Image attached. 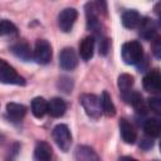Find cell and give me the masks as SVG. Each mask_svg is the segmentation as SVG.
I'll return each mask as SVG.
<instances>
[{
    "instance_id": "obj_1",
    "label": "cell",
    "mask_w": 161,
    "mask_h": 161,
    "mask_svg": "<svg viewBox=\"0 0 161 161\" xmlns=\"http://www.w3.org/2000/svg\"><path fill=\"white\" fill-rule=\"evenodd\" d=\"M121 55L126 64L128 65L138 64L143 58V49H142L141 43L137 40L125 43L121 49Z\"/></svg>"
},
{
    "instance_id": "obj_2",
    "label": "cell",
    "mask_w": 161,
    "mask_h": 161,
    "mask_svg": "<svg viewBox=\"0 0 161 161\" xmlns=\"http://www.w3.org/2000/svg\"><path fill=\"white\" fill-rule=\"evenodd\" d=\"M0 82L4 84L25 86V78L16 73V70L5 60H0Z\"/></svg>"
},
{
    "instance_id": "obj_3",
    "label": "cell",
    "mask_w": 161,
    "mask_h": 161,
    "mask_svg": "<svg viewBox=\"0 0 161 161\" xmlns=\"http://www.w3.org/2000/svg\"><path fill=\"white\" fill-rule=\"evenodd\" d=\"M79 102L82 107L84 108L86 113L91 118H98L102 113V107H101V98H98L96 94L92 93H84L79 97Z\"/></svg>"
},
{
    "instance_id": "obj_4",
    "label": "cell",
    "mask_w": 161,
    "mask_h": 161,
    "mask_svg": "<svg viewBox=\"0 0 161 161\" xmlns=\"http://www.w3.org/2000/svg\"><path fill=\"white\" fill-rule=\"evenodd\" d=\"M53 140L57 143V146L63 151H69L72 146V135L67 125L59 123L53 128Z\"/></svg>"
},
{
    "instance_id": "obj_5",
    "label": "cell",
    "mask_w": 161,
    "mask_h": 161,
    "mask_svg": "<svg viewBox=\"0 0 161 161\" xmlns=\"http://www.w3.org/2000/svg\"><path fill=\"white\" fill-rule=\"evenodd\" d=\"M34 59L39 64H47L52 59V45L45 39H38L33 50Z\"/></svg>"
},
{
    "instance_id": "obj_6",
    "label": "cell",
    "mask_w": 161,
    "mask_h": 161,
    "mask_svg": "<svg viewBox=\"0 0 161 161\" xmlns=\"http://www.w3.org/2000/svg\"><path fill=\"white\" fill-rule=\"evenodd\" d=\"M78 18V13L74 8H67L62 10L58 15V26L62 31L68 33L73 28L75 20Z\"/></svg>"
},
{
    "instance_id": "obj_7",
    "label": "cell",
    "mask_w": 161,
    "mask_h": 161,
    "mask_svg": "<svg viewBox=\"0 0 161 161\" xmlns=\"http://www.w3.org/2000/svg\"><path fill=\"white\" fill-rule=\"evenodd\" d=\"M78 64V58L73 48H64L59 53V65L64 70H73Z\"/></svg>"
},
{
    "instance_id": "obj_8",
    "label": "cell",
    "mask_w": 161,
    "mask_h": 161,
    "mask_svg": "<svg viewBox=\"0 0 161 161\" xmlns=\"http://www.w3.org/2000/svg\"><path fill=\"white\" fill-rule=\"evenodd\" d=\"M142 84H143V88L148 92L161 91V72H158L157 69L150 70L143 77Z\"/></svg>"
},
{
    "instance_id": "obj_9",
    "label": "cell",
    "mask_w": 161,
    "mask_h": 161,
    "mask_svg": "<svg viewBox=\"0 0 161 161\" xmlns=\"http://www.w3.org/2000/svg\"><path fill=\"white\" fill-rule=\"evenodd\" d=\"M118 126H119V133H121L122 140L128 145H133L137 140V133H136L133 126L125 118L119 119Z\"/></svg>"
},
{
    "instance_id": "obj_10",
    "label": "cell",
    "mask_w": 161,
    "mask_h": 161,
    "mask_svg": "<svg viewBox=\"0 0 161 161\" xmlns=\"http://www.w3.org/2000/svg\"><path fill=\"white\" fill-rule=\"evenodd\" d=\"M125 98L126 102H128L137 113H142L145 114L146 111H147V107H146V103L143 101V97L138 93V92H130L127 94H123L122 96Z\"/></svg>"
},
{
    "instance_id": "obj_11",
    "label": "cell",
    "mask_w": 161,
    "mask_h": 161,
    "mask_svg": "<svg viewBox=\"0 0 161 161\" xmlns=\"http://www.w3.org/2000/svg\"><path fill=\"white\" fill-rule=\"evenodd\" d=\"M65 111H67V104L63 98L54 97L48 102V113L52 117L59 118L65 113Z\"/></svg>"
},
{
    "instance_id": "obj_12",
    "label": "cell",
    "mask_w": 161,
    "mask_h": 161,
    "mask_svg": "<svg viewBox=\"0 0 161 161\" xmlns=\"http://www.w3.org/2000/svg\"><path fill=\"white\" fill-rule=\"evenodd\" d=\"M53 152L49 143L45 141H39L34 148V161H52Z\"/></svg>"
},
{
    "instance_id": "obj_13",
    "label": "cell",
    "mask_w": 161,
    "mask_h": 161,
    "mask_svg": "<svg viewBox=\"0 0 161 161\" xmlns=\"http://www.w3.org/2000/svg\"><path fill=\"white\" fill-rule=\"evenodd\" d=\"M140 35L147 40H153L156 38V24L152 19L142 18V21L138 26Z\"/></svg>"
},
{
    "instance_id": "obj_14",
    "label": "cell",
    "mask_w": 161,
    "mask_h": 161,
    "mask_svg": "<svg viewBox=\"0 0 161 161\" xmlns=\"http://www.w3.org/2000/svg\"><path fill=\"white\" fill-rule=\"evenodd\" d=\"M141 21H142V18L140 13L136 10H127L122 14V24L125 28H128V29L138 28Z\"/></svg>"
},
{
    "instance_id": "obj_15",
    "label": "cell",
    "mask_w": 161,
    "mask_h": 161,
    "mask_svg": "<svg viewBox=\"0 0 161 161\" xmlns=\"http://www.w3.org/2000/svg\"><path fill=\"white\" fill-rule=\"evenodd\" d=\"M94 53V36H86L79 43V55L83 60H89Z\"/></svg>"
},
{
    "instance_id": "obj_16",
    "label": "cell",
    "mask_w": 161,
    "mask_h": 161,
    "mask_svg": "<svg viewBox=\"0 0 161 161\" xmlns=\"http://www.w3.org/2000/svg\"><path fill=\"white\" fill-rule=\"evenodd\" d=\"M75 161H102L89 146H78L75 150Z\"/></svg>"
},
{
    "instance_id": "obj_17",
    "label": "cell",
    "mask_w": 161,
    "mask_h": 161,
    "mask_svg": "<svg viewBox=\"0 0 161 161\" xmlns=\"http://www.w3.org/2000/svg\"><path fill=\"white\" fill-rule=\"evenodd\" d=\"M31 113L35 118H43L45 113H48V102L43 97H35L30 103Z\"/></svg>"
},
{
    "instance_id": "obj_18",
    "label": "cell",
    "mask_w": 161,
    "mask_h": 161,
    "mask_svg": "<svg viewBox=\"0 0 161 161\" xmlns=\"http://www.w3.org/2000/svg\"><path fill=\"white\" fill-rule=\"evenodd\" d=\"M11 52L15 57L20 58L24 62H29L31 59V57H34V54L31 53L30 47L25 43V42H19L16 44H14L11 47Z\"/></svg>"
},
{
    "instance_id": "obj_19",
    "label": "cell",
    "mask_w": 161,
    "mask_h": 161,
    "mask_svg": "<svg viewBox=\"0 0 161 161\" xmlns=\"http://www.w3.org/2000/svg\"><path fill=\"white\" fill-rule=\"evenodd\" d=\"M6 113L13 121H20L26 113V107L20 103L10 102L6 104Z\"/></svg>"
},
{
    "instance_id": "obj_20",
    "label": "cell",
    "mask_w": 161,
    "mask_h": 161,
    "mask_svg": "<svg viewBox=\"0 0 161 161\" xmlns=\"http://www.w3.org/2000/svg\"><path fill=\"white\" fill-rule=\"evenodd\" d=\"M143 131L148 137H158L161 135V121L156 118H148L143 123Z\"/></svg>"
},
{
    "instance_id": "obj_21",
    "label": "cell",
    "mask_w": 161,
    "mask_h": 161,
    "mask_svg": "<svg viewBox=\"0 0 161 161\" xmlns=\"http://www.w3.org/2000/svg\"><path fill=\"white\" fill-rule=\"evenodd\" d=\"M101 107H102V112L107 116V117H113L116 114V107L112 102V98L109 96V93L107 91L102 92L101 96Z\"/></svg>"
},
{
    "instance_id": "obj_22",
    "label": "cell",
    "mask_w": 161,
    "mask_h": 161,
    "mask_svg": "<svg viewBox=\"0 0 161 161\" xmlns=\"http://www.w3.org/2000/svg\"><path fill=\"white\" fill-rule=\"evenodd\" d=\"M117 86H118V89L121 91L122 96L123 94H127L130 93L132 86H133V77L128 73H122L119 77H118V80H117Z\"/></svg>"
},
{
    "instance_id": "obj_23",
    "label": "cell",
    "mask_w": 161,
    "mask_h": 161,
    "mask_svg": "<svg viewBox=\"0 0 161 161\" xmlns=\"http://www.w3.org/2000/svg\"><path fill=\"white\" fill-rule=\"evenodd\" d=\"M16 26L11 23V21H9V20H6V19H3L1 21H0V34L1 35H6V34H14V33H16Z\"/></svg>"
},
{
    "instance_id": "obj_24",
    "label": "cell",
    "mask_w": 161,
    "mask_h": 161,
    "mask_svg": "<svg viewBox=\"0 0 161 161\" xmlns=\"http://www.w3.org/2000/svg\"><path fill=\"white\" fill-rule=\"evenodd\" d=\"M58 88L64 93H69L72 92V88H73V80L68 77H62L58 82Z\"/></svg>"
},
{
    "instance_id": "obj_25",
    "label": "cell",
    "mask_w": 161,
    "mask_h": 161,
    "mask_svg": "<svg viewBox=\"0 0 161 161\" xmlns=\"http://www.w3.org/2000/svg\"><path fill=\"white\" fill-rule=\"evenodd\" d=\"M147 104H148V108L155 112L156 114H160L161 116V98H157V97H150L147 99Z\"/></svg>"
},
{
    "instance_id": "obj_26",
    "label": "cell",
    "mask_w": 161,
    "mask_h": 161,
    "mask_svg": "<svg viewBox=\"0 0 161 161\" xmlns=\"http://www.w3.org/2000/svg\"><path fill=\"white\" fill-rule=\"evenodd\" d=\"M152 53L157 58H161V36L160 35H156V38L152 40Z\"/></svg>"
},
{
    "instance_id": "obj_27",
    "label": "cell",
    "mask_w": 161,
    "mask_h": 161,
    "mask_svg": "<svg viewBox=\"0 0 161 161\" xmlns=\"http://www.w3.org/2000/svg\"><path fill=\"white\" fill-rule=\"evenodd\" d=\"M109 49V39L106 36H101L99 38V54L106 55L108 53Z\"/></svg>"
},
{
    "instance_id": "obj_28",
    "label": "cell",
    "mask_w": 161,
    "mask_h": 161,
    "mask_svg": "<svg viewBox=\"0 0 161 161\" xmlns=\"http://www.w3.org/2000/svg\"><path fill=\"white\" fill-rule=\"evenodd\" d=\"M153 146V141L151 140V137H145V138H142V141L140 142V147L141 148H143V150H148V148H151Z\"/></svg>"
},
{
    "instance_id": "obj_29",
    "label": "cell",
    "mask_w": 161,
    "mask_h": 161,
    "mask_svg": "<svg viewBox=\"0 0 161 161\" xmlns=\"http://www.w3.org/2000/svg\"><path fill=\"white\" fill-rule=\"evenodd\" d=\"M153 11H155V14L158 16V19H161V1H158V3L153 6Z\"/></svg>"
},
{
    "instance_id": "obj_30",
    "label": "cell",
    "mask_w": 161,
    "mask_h": 161,
    "mask_svg": "<svg viewBox=\"0 0 161 161\" xmlns=\"http://www.w3.org/2000/svg\"><path fill=\"white\" fill-rule=\"evenodd\" d=\"M119 161H137V160L131 156H122V157H119Z\"/></svg>"
},
{
    "instance_id": "obj_31",
    "label": "cell",
    "mask_w": 161,
    "mask_h": 161,
    "mask_svg": "<svg viewBox=\"0 0 161 161\" xmlns=\"http://www.w3.org/2000/svg\"><path fill=\"white\" fill-rule=\"evenodd\" d=\"M160 151H161V140H160Z\"/></svg>"
},
{
    "instance_id": "obj_32",
    "label": "cell",
    "mask_w": 161,
    "mask_h": 161,
    "mask_svg": "<svg viewBox=\"0 0 161 161\" xmlns=\"http://www.w3.org/2000/svg\"><path fill=\"white\" fill-rule=\"evenodd\" d=\"M158 24H160V26H161V19H160V21H158Z\"/></svg>"
},
{
    "instance_id": "obj_33",
    "label": "cell",
    "mask_w": 161,
    "mask_h": 161,
    "mask_svg": "<svg viewBox=\"0 0 161 161\" xmlns=\"http://www.w3.org/2000/svg\"><path fill=\"white\" fill-rule=\"evenodd\" d=\"M153 161H158V160H153Z\"/></svg>"
}]
</instances>
